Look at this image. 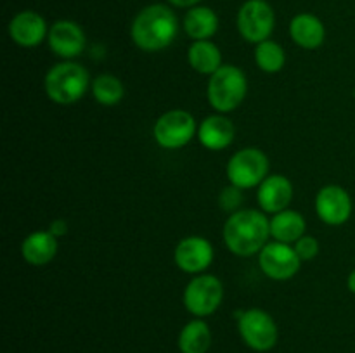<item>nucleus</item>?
<instances>
[{"label":"nucleus","instance_id":"dca6fc26","mask_svg":"<svg viewBox=\"0 0 355 353\" xmlns=\"http://www.w3.org/2000/svg\"><path fill=\"white\" fill-rule=\"evenodd\" d=\"M236 127L224 114H211L201 121L198 138L201 145L210 151H222L234 142Z\"/></svg>","mask_w":355,"mask_h":353},{"label":"nucleus","instance_id":"4468645a","mask_svg":"<svg viewBox=\"0 0 355 353\" xmlns=\"http://www.w3.org/2000/svg\"><path fill=\"white\" fill-rule=\"evenodd\" d=\"M9 35L21 47H37L49 37L47 23L35 10H23L10 19Z\"/></svg>","mask_w":355,"mask_h":353},{"label":"nucleus","instance_id":"7ed1b4c3","mask_svg":"<svg viewBox=\"0 0 355 353\" xmlns=\"http://www.w3.org/2000/svg\"><path fill=\"white\" fill-rule=\"evenodd\" d=\"M90 76L83 66L76 62H59L45 75V92L55 104H73L85 96Z\"/></svg>","mask_w":355,"mask_h":353},{"label":"nucleus","instance_id":"cd10ccee","mask_svg":"<svg viewBox=\"0 0 355 353\" xmlns=\"http://www.w3.org/2000/svg\"><path fill=\"white\" fill-rule=\"evenodd\" d=\"M170 3H172V6H175V7H196V3H200L201 0H168Z\"/></svg>","mask_w":355,"mask_h":353},{"label":"nucleus","instance_id":"b1692460","mask_svg":"<svg viewBox=\"0 0 355 353\" xmlns=\"http://www.w3.org/2000/svg\"><path fill=\"white\" fill-rule=\"evenodd\" d=\"M94 99L103 106H116L125 96V87L116 76L99 75L92 83Z\"/></svg>","mask_w":355,"mask_h":353},{"label":"nucleus","instance_id":"f3484780","mask_svg":"<svg viewBox=\"0 0 355 353\" xmlns=\"http://www.w3.org/2000/svg\"><path fill=\"white\" fill-rule=\"evenodd\" d=\"M290 35L297 45L307 51H314L322 45L326 38V30L322 21L318 16L309 12L297 14L291 19Z\"/></svg>","mask_w":355,"mask_h":353},{"label":"nucleus","instance_id":"c756f323","mask_svg":"<svg viewBox=\"0 0 355 353\" xmlns=\"http://www.w3.org/2000/svg\"><path fill=\"white\" fill-rule=\"evenodd\" d=\"M354 97H355V90H354Z\"/></svg>","mask_w":355,"mask_h":353},{"label":"nucleus","instance_id":"20e7f679","mask_svg":"<svg viewBox=\"0 0 355 353\" xmlns=\"http://www.w3.org/2000/svg\"><path fill=\"white\" fill-rule=\"evenodd\" d=\"M246 90L245 73L232 64H222L208 82V102L217 113H231L245 100Z\"/></svg>","mask_w":355,"mask_h":353},{"label":"nucleus","instance_id":"a211bd4d","mask_svg":"<svg viewBox=\"0 0 355 353\" xmlns=\"http://www.w3.org/2000/svg\"><path fill=\"white\" fill-rule=\"evenodd\" d=\"M21 255L30 265H47L58 255V237L49 230L31 232L21 244Z\"/></svg>","mask_w":355,"mask_h":353},{"label":"nucleus","instance_id":"f03ea898","mask_svg":"<svg viewBox=\"0 0 355 353\" xmlns=\"http://www.w3.org/2000/svg\"><path fill=\"white\" fill-rule=\"evenodd\" d=\"M270 235V221L259 210H239L224 225V242L238 256L260 253Z\"/></svg>","mask_w":355,"mask_h":353},{"label":"nucleus","instance_id":"5701e85b","mask_svg":"<svg viewBox=\"0 0 355 353\" xmlns=\"http://www.w3.org/2000/svg\"><path fill=\"white\" fill-rule=\"evenodd\" d=\"M255 61L262 71L277 73L286 64V54H284V48L277 42L266 40L257 44Z\"/></svg>","mask_w":355,"mask_h":353},{"label":"nucleus","instance_id":"0eeeda50","mask_svg":"<svg viewBox=\"0 0 355 353\" xmlns=\"http://www.w3.org/2000/svg\"><path fill=\"white\" fill-rule=\"evenodd\" d=\"M196 130V120L193 114L184 109H172L158 118L153 135L159 147L180 149L193 141Z\"/></svg>","mask_w":355,"mask_h":353},{"label":"nucleus","instance_id":"a878e982","mask_svg":"<svg viewBox=\"0 0 355 353\" xmlns=\"http://www.w3.org/2000/svg\"><path fill=\"white\" fill-rule=\"evenodd\" d=\"M295 251L302 262H311L319 255V241L312 235H304L295 242Z\"/></svg>","mask_w":355,"mask_h":353},{"label":"nucleus","instance_id":"f8f14e48","mask_svg":"<svg viewBox=\"0 0 355 353\" xmlns=\"http://www.w3.org/2000/svg\"><path fill=\"white\" fill-rule=\"evenodd\" d=\"M214 246L208 239L191 235L177 244L173 260L180 270L187 273H201L214 262Z\"/></svg>","mask_w":355,"mask_h":353},{"label":"nucleus","instance_id":"9d476101","mask_svg":"<svg viewBox=\"0 0 355 353\" xmlns=\"http://www.w3.org/2000/svg\"><path fill=\"white\" fill-rule=\"evenodd\" d=\"M259 265L267 277L274 280H288L300 270L302 260L295 246L274 241L263 246L259 255Z\"/></svg>","mask_w":355,"mask_h":353},{"label":"nucleus","instance_id":"423d86ee","mask_svg":"<svg viewBox=\"0 0 355 353\" xmlns=\"http://www.w3.org/2000/svg\"><path fill=\"white\" fill-rule=\"evenodd\" d=\"M238 329L243 341L255 352H269L276 346L279 331L274 318L260 308H250L238 314Z\"/></svg>","mask_w":355,"mask_h":353},{"label":"nucleus","instance_id":"bb28decb","mask_svg":"<svg viewBox=\"0 0 355 353\" xmlns=\"http://www.w3.org/2000/svg\"><path fill=\"white\" fill-rule=\"evenodd\" d=\"M49 232H51V234H54L55 237H61V235H64L66 232H68V221L62 220V218H58V220H54L51 224Z\"/></svg>","mask_w":355,"mask_h":353},{"label":"nucleus","instance_id":"2eb2a0df","mask_svg":"<svg viewBox=\"0 0 355 353\" xmlns=\"http://www.w3.org/2000/svg\"><path fill=\"white\" fill-rule=\"evenodd\" d=\"M260 208L267 213H279L288 210L293 199V183L284 175H270L259 185L257 192Z\"/></svg>","mask_w":355,"mask_h":353},{"label":"nucleus","instance_id":"c85d7f7f","mask_svg":"<svg viewBox=\"0 0 355 353\" xmlns=\"http://www.w3.org/2000/svg\"><path fill=\"white\" fill-rule=\"evenodd\" d=\"M347 286H349L350 293L355 294V269L352 270V272H350L349 279H347Z\"/></svg>","mask_w":355,"mask_h":353},{"label":"nucleus","instance_id":"6e6552de","mask_svg":"<svg viewBox=\"0 0 355 353\" xmlns=\"http://www.w3.org/2000/svg\"><path fill=\"white\" fill-rule=\"evenodd\" d=\"M224 300V286L220 279L210 273L196 275L184 291V305L196 317H208L220 307Z\"/></svg>","mask_w":355,"mask_h":353},{"label":"nucleus","instance_id":"f257e3e1","mask_svg":"<svg viewBox=\"0 0 355 353\" xmlns=\"http://www.w3.org/2000/svg\"><path fill=\"white\" fill-rule=\"evenodd\" d=\"M179 33V21L168 6L153 3L144 7L132 23L134 44L144 52H158L172 45Z\"/></svg>","mask_w":355,"mask_h":353},{"label":"nucleus","instance_id":"412c9836","mask_svg":"<svg viewBox=\"0 0 355 353\" xmlns=\"http://www.w3.org/2000/svg\"><path fill=\"white\" fill-rule=\"evenodd\" d=\"M187 61L194 71L211 76L222 66V54L214 42L196 40L187 51Z\"/></svg>","mask_w":355,"mask_h":353},{"label":"nucleus","instance_id":"9b49d317","mask_svg":"<svg viewBox=\"0 0 355 353\" xmlns=\"http://www.w3.org/2000/svg\"><path fill=\"white\" fill-rule=\"evenodd\" d=\"M315 211L324 224L343 225L352 215V197L343 187L326 185L315 196Z\"/></svg>","mask_w":355,"mask_h":353},{"label":"nucleus","instance_id":"aec40b11","mask_svg":"<svg viewBox=\"0 0 355 353\" xmlns=\"http://www.w3.org/2000/svg\"><path fill=\"white\" fill-rule=\"evenodd\" d=\"M305 228H307L305 218L295 210L279 211L270 220V235L276 241L286 242V244L297 242L298 239L304 237Z\"/></svg>","mask_w":355,"mask_h":353},{"label":"nucleus","instance_id":"6ab92c4d","mask_svg":"<svg viewBox=\"0 0 355 353\" xmlns=\"http://www.w3.org/2000/svg\"><path fill=\"white\" fill-rule=\"evenodd\" d=\"M184 31L187 37L196 40H210L218 30V17L214 9L205 6L191 7L184 16Z\"/></svg>","mask_w":355,"mask_h":353},{"label":"nucleus","instance_id":"4be33fe9","mask_svg":"<svg viewBox=\"0 0 355 353\" xmlns=\"http://www.w3.org/2000/svg\"><path fill=\"white\" fill-rule=\"evenodd\" d=\"M211 346V331L201 318L187 322L179 334L180 353H207Z\"/></svg>","mask_w":355,"mask_h":353},{"label":"nucleus","instance_id":"ddd939ff","mask_svg":"<svg viewBox=\"0 0 355 353\" xmlns=\"http://www.w3.org/2000/svg\"><path fill=\"white\" fill-rule=\"evenodd\" d=\"M49 47L62 59H73L85 48V33L75 21H55L49 30Z\"/></svg>","mask_w":355,"mask_h":353},{"label":"nucleus","instance_id":"39448f33","mask_svg":"<svg viewBox=\"0 0 355 353\" xmlns=\"http://www.w3.org/2000/svg\"><path fill=\"white\" fill-rule=\"evenodd\" d=\"M269 173V158L257 147H245L231 156L227 163V179L239 189L259 187Z\"/></svg>","mask_w":355,"mask_h":353},{"label":"nucleus","instance_id":"1a4fd4ad","mask_svg":"<svg viewBox=\"0 0 355 353\" xmlns=\"http://www.w3.org/2000/svg\"><path fill=\"white\" fill-rule=\"evenodd\" d=\"M276 24L274 9L266 0H248L238 12V30L250 44L269 40Z\"/></svg>","mask_w":355,"mask_h":353},{"label":"nucleus","instance_id":"393cba45","mask_svg":"<svg viewBox=\"0 0 355 353\" xmlns=\"http://www.w3.org/2000/svg\"><path fill=\"white\" fill-rule=\"evenodd\" d=\"M243 201H245V196H243V189L236 185H227L222 189L220 196H218V203H220V208L224 211H229V213H236L241 208Z\"/></svg>","mask_w":355,"mask_h":353}]
</instances>
